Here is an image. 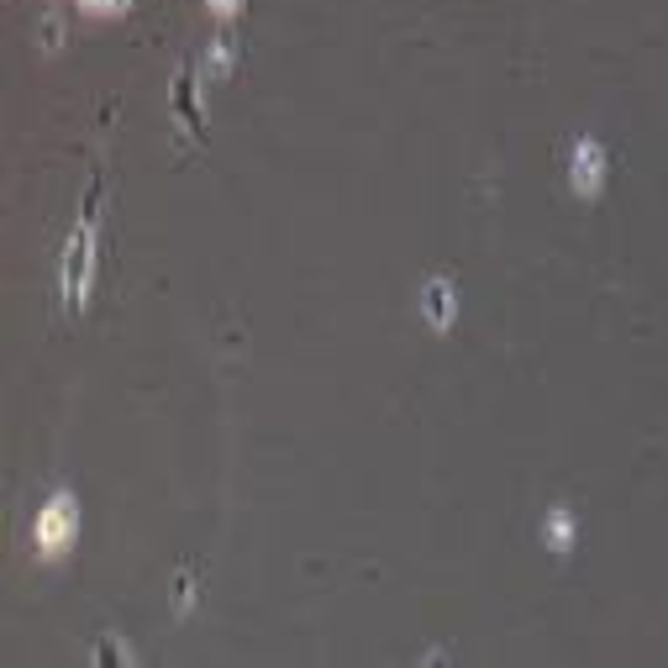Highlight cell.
I'll return each mask as SVG.
<instances>
[{
	"instance_id": "obj_1",
	"label": "cell",
	"mask_w": 668,
	"mask_h": 668,
	"mask_svg": "<svg viewBox=\"0 0 668 668\" xmlns=\"http://www.w3.org/2000/svg\"><path fill=\"white\" fill-rule=\"evenodd\" d=\"M74 532H80V517H74V500H69V495H53V500L37 511V521H32V543H37L42 558L63 552V547L74 543Z\"/></svg>"
},
{
	"instance_id": "obj_2",
	"label": "cell",
	"mask_w": 668,
	"mask_h": 668,
	"mask_svg": "<svg viewBox=\"0 0 668 668\" xmlns=\"http://www.w3.org/2000/svg\"><path fill=\"white\" fill-rule=\"evenodd\" d=\"M95 190H100V184H95ZM95 190H90V201H85V216H80L74 238H69V253H63V290H69V301L80 295V284H85V269H90V243H95Z\"/></svg>"
},
{
	"instance_id": "obj_3",
	"label": "cell",
	"mask_w": 668,
	"mask_h": 668,
	"mask_svg": "<svg viewBox=\"0 0 668 668\" xmlns=\"http://www.w3.org/2000/svg\"><path fill=\"white\" fill-rule=\"evenodd\" d=\"M600 174V148L595 143H579L574 148V180L584 184V180H595Z\"/></svg>"
},
{
	"instance_id": "obj_4",
	"label": "cell",
	"mask_w": 668,
	"mask_h": 668,
	"mask_svg": "<svg viewBox=\"0 0 668 668\" xmlns=\"http://www.w3.org/2000/svg\"><path fill=\"white\" fill-rule=\"evenodd\" d=\"M547 532H552V547H569V511H552Z\"/></svg>"
},
{
	"instance_id": "obj_5",
	"label": "cell",
	"mask_w": 668,
	"mask_h": 668,
	"mask_svg": "<svg viewBox=\"0 0 668 668\" xmlns=\"http://www.w3.org/2000/svg\"><path fill=\"white\" fill-rule=\"evenodd\" d=\"M216 5H221V11H227V5H232V0H216Z\"/></svg>"
}]
</instances>
